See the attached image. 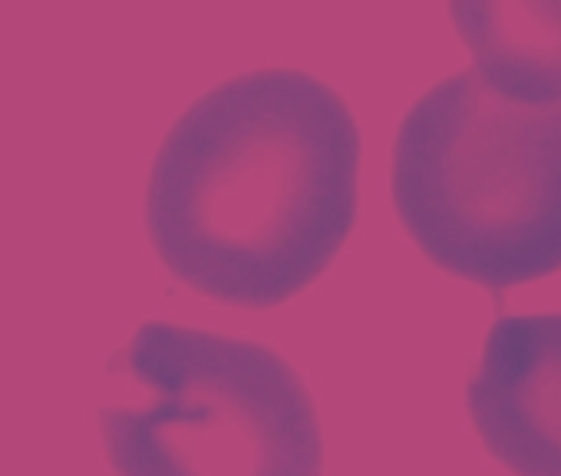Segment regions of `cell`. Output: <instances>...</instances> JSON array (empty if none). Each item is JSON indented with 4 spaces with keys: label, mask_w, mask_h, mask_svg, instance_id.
<instances>
[{
    "label": "cell",
    "mask_w": 561,
    "mask_h": 476,
    "mask_svg": "<svg viewBox=\"0 0 561 476\" xmlns=\"http://www.w3.org/2000/svg\"><path fill=\"white\" fill-rule=\"evenodd\" d=\"M360 129L301 70L231 77L165 133L146 179V231L202 298L264 311L308 292L357 222Z\"/></svg>",
    "instance_id": "1"
},
{
    "label": "cell",
    "mask_w": 561,
    "mask_h": 476,
    "mask_svg": "<svg viewBox=\"0 0 561 476\" xmlns=\"http://www.w3.org/2000/svg\"><path fill=\"white\" fill-rule=\"evenodd\" d=\"M390 195L446 275L505 292L561 272V106H522L472 67L426 90L393 139Z\"/></svg>",
    "instance_id": "2"
},
{
    "label": "cell",
    "mask_w": 561,
    "mask_h": 476,
    "mask_svg": "<svg viewBox=\"0 0 561 476\" xmlns=\"http://www.w3.org/2000/svg\"><path fill=\"white\" fill-rule=\"evenodd\" d=\"M142 400L100 410L113 476H321L324 433L301 374L257 341L146 321L106 361Z\"/></svg>",
    "instance_id": "3"
},
{
    "label": "cell",
    "mask_w": 561,
    "mask_h": 476,
    "mask_svg": "<svg viewBox=\"0 0 561 476\" xmlns=\"http://www.w3.org/2000/svg\"><path fill=\"white\" fill-rule=\"evenodd\" d=\"M466 400L476 437L512 476H561V315L499 318Z\"/></svg>",
    "instance_id": "4"
},
{
    "label": "cell",
    "mask_w": 561,
    "mask_h": 476,
    "mask_svg": "<svg viewBox=\"0 0 561 476\" xmlns=\"http://www.w3.org/2000/svg\"><path fill=\"white\" fill-rule=\"evenodd\" d=\"M472 70L505 100L561 106V0L449 4Z\"/></svg>",
    "instance_id": "5"
}]
</instances>
